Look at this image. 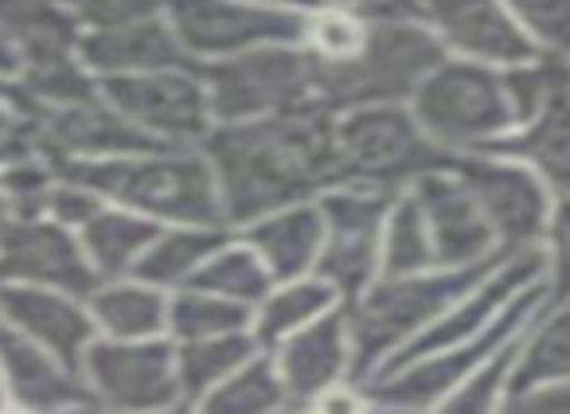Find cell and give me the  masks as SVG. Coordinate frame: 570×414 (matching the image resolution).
I'll use <instances>...</instances> for the list:
<instances>
[{
    "instance_id": "29",
    "label": "cell",
    "mask_w": 570,
    "mask_h": 414,
    "mask_svg": "<svg viewBox=\"0 0 570 414\" xmlns=\"http://www.w3.org/2000/svg\"><path fill=\"white\" fill-rule=\"evenodd\" d=\"M258 341L250 333H223V336H204V341H184L173 348L176 359V383H180V398H199L204 391H212L215 383H223L230 372L258 356Z\"/></svg>"
},
{
    "instance_id": "12",
    "label": "cell",
    "mask_w": 570,
    "mask_h": 414,
    "mask_svg": "<svg viewBox=\"0 0 570 414\" xmlns=\"http://www.w3.org/2000/svg\"><path fill=\"white\" fill-rule=\"evenodd\" d=\"M87 387L106 411L114 414H149L180 398L176 383L173 344L149 336V341H90L82 352Z\"/></svg>"
},
{
    "instance_id": "41",
    "label": "cell",
    "mask_w": 570,
    "mask_h": 414,
    "mask_svg": "<svg viewBox=\"0 0 570 414\" xmlns=\"http://www.w3.org/2000/svg\"><path fill=\"white\" fill-rule=\"evenodd\" d=\"M246 4H269V9H317L321 0H246Z\"/></svg>"
},
{
    "instance_id": "6",
    "label": "cell",
    "mask_w": 570,
    "mask_h": 414,
    "mask_svg": "<svg viewBox=\"0 0 570 414\" xmlns=\"http://www.w3.org/2000/svg\"><path fill=\"white\" fill-rule=\"evenodd\" d=\"M333 149L341 180H360V188L395 191L399 184L419 180L422 172L450 165V152L438 149L411 110L399 102L352 106L333 121Z\"/></svg>"
},
{
    "instance_id": "24",
    "label": "cell",
    "mask_w": 570,
    "mask_h": 414,
    "mask_svg": "<svg viewBox=\"0 0 570 414\" xmlns=\"http://www.w3.org/2000/svg\"><path fill=\"white\" fill-rule=\"evenodd\" d=\"M160 235V224L126 211V207H102L90 224L79 227V247L87 263L102 282H114L129 274V266L141 258V250Z\"/></svg>"
},
{
    "instance_id": "28",
    "label": "cell",
    "mask_w": 570,
    "mask_h": 414,
    "mask_svg": "<svg viewBox=\"0 0 570 414\" xmlns=\"http://www.w3.org/2000/svg\"><path fill=\"white\" fill-rule=\"evenodd\" d=\"M551 383H567V313H562L559 294L539 309L531 336H520L512 375H508L512 395L531 387H551Z\"/></svg>"
},
{
    "instance_id": "46",
    "label": "cell",
    "mask_w": 570,
    "mask_h": 414,
    "mask_svg": "<svg viewBox=\"0 0 570 414\" xmlns=\"http://www.w3.org/2000/svg\"><path fill=\"white\" fill-rule=\"evenodd\" d=\"M0 414H28V411H9V406H4V411H0Z\"/></svg>"
},
{
    "instance_id": "40",
    "label": "cell",
    "mask_w": 570,
    "mask_h": 414,
    "mask_svg": "<svg viewBox=\"0 0 570 414\" xmlns=\"http://www.w3.org/2000/svg\"><path fill=\"white\" fill-rule=\"evenodd\" d=\"M313 403V414H364V391L360 387H341V383H333V387H325L321 395L309 398Z\"/></svg>"
},
{
    "instance_id": "23",
    "label": "cell",
    "mask_w": 570,
    "mask_h": 414,
    "mask_svg": "<svg viewBox=\"0 0 570 414\" xmlns=\"http://www.w3.org/2000/svg\"><path fill=\"white\" fill-rule=\"evenodd\" d=\"M520 134L512 137H492L476 152L484 157H504L520 160L543 184H551L554 196H567V157H570V134H567V98H554L539 118L528 126H515Z\"/></svg>"
},
{
    "instance_id": "17",
    "label": "cell",
    "mask_w": 570,
    "mask_h": 414,
    "mask_svg": "<svg viewBox=\"0 0 570 414\" xmlns=\"http://www.w3.org/2000/svg\"><path fill=\"white\" fill-rule=\"evenodd\" d=\"M0 317L75 375L82 367V352L90 348L98 333L90 313L71 294L43 286H17V282L0 289Z\"/></svg>"
},
{
    "instance_id": "45",
    "label": "cell",
    "mask_w": 570,
    "mask_h": 414,
    "mask_svg": "<svg viewBox=\"0 0 570 414\" xmlns=\"http://www.w3.org/2000/svg\"><path fill=\"white\" fill-rule=\"evenodd\" d=\"M4 406H9V395H4V379H0V411H4Z\"/></svg>"
},
{
    "instance_id": "30",
    "label": "cell",
    "mask_w": 570,
    "mask_h": 414,
    "mask_svg": "<svg viewBox=\"0 0 570 414\" xmlns=\"http://www.w3.org/2000/svg\"><path fill=\"white\" fill-rule=\"evenodd\" d=\"M434 270V247H430L426 219L411 188L391 199L380 231V278H406V274Z\"/></svg>"
},
{
    "instance_id": "27",
    "label": "cell",
    "mask_w": 570,
    "mask_h": 414,
    "mask_svg": "<svg viewBox=\"0 0 570 414\" xmlns=\"http://www.w3.org/2000/svg\"><path fill=\"white\" fill-rule=\"evenodd\" d=\"M328 309H336V294L321 278L282 282V286L269 289V294L254 305L250 336L258 341V348H269V344L285 341V336H294L297 328L325 317Z\"/></svg>"
},
{
    "instance_id": "14",
    "label": "cell",
    "mask_w": 570,
    "mask_h": 414,
    "mask_svg": "<svg viewBox=\"0 0 570 414\" xmlns=\"http://www.w3.org/2000/svg\"><path fill=\"white\" fill-rule=\"evenodd\" d=\"M0 278L43 286L71 297H90L102 278L87 263L79 239L43 216H17L0 235Z\"/></svg>"
},
{
    "instance_id": "48",
    "label": "cell",
    "mask_w": 570,
    "mask_h": 414,
    "mask_svg": "<svg viewBox=\"0 0 570 414\" xmlns=\"http://www.w3.org/2000/svg\"><path fill=\"white\" fill-rule=\"evenodd\" d=\"M383 414H387V411H383Z\"/></svg>"
},
{
    "instance_id": "16",
    "label": "cell",
    "mask_w": 570,
    "mask_h": 414,
    "mask_svg": "<svg viewBox=\"0 0 570 414\" xmlns=\"http://www.w3.org/2000/svg\"><path fill=\"white\" fill-rule=\"evenodd\" d=\"M411 9L414 17H426L438 28L442 43L473 63L512 67L539 56L500 0H411Z\"/></svg>"
},
{
    "instance_id": "36",
    "label": "cell",
    "mask_w": 570,
    "mask_h": 414,
    "mask_svg": "<svg viewBox=\"0 0 570 414\" xmlns=\"http://www.w3.org/2000/svg\"><path fill=\"white\" fill-rule=\"evenodd\" d=\"M500 4L531 43H543L547 56H562L570 24L567 0H500Z\"/></svg>"
},
{
    "instance_id": "9",
    "label": "cell",
    "mask_w": 570,
    "mask_h": 414,
    "mask_svg": "<svg viewBox=\"0 0 570 414\" xmlns=\"http://www.w3.org/2000/svg\"><path fill=\"white\" fill-rule=\"evenodd\" d=\"M160 20L176 36L184 56L227 59L254 48H297L302 43V17L269 4L246 0H165Z\"/></svg>"
},
{
    "instance_id": "15",
    "label": "cell",
    "mask_w": 570,
    "mask_h": 414,
    "mask_svg": "<svg viewBox=\"0 0 570 414\" xmlns=\"http://www.w3.org/2000/svg\"><path fill=\"white\" fill-rule=\"evenodd\" d=\"M411 196L419 199L422 219H426L430 247H434V266L442 270H461L492 258L497 250V235H492L489 219L481 216V207L465 191V184L445 168L422 172L411 184Z\"/></svg>"
},
{
    "instance_id": "33",
    "label": "cell",
    "mask_w": 570,
    "mask_h": 414,
    "mask_svg": "<svg viewBox=\"0 0 570 414\" xmlns=\"http://www.w3.org/2000/svg\"><path fill=\"white\" fill-rule=\"evenodd\" d=\"M250 321H254L250 305L227 302V297H215L188 286L176 297H168V313H165V328L176 336V344L223 336V333H250Z\"/></svg>"
},
{
    "instance_id": "44",
    "label": "cell",
    "mask_w": 570,
    "mask_h": 414,
    "mask_svg": "<svg viewBox=\"0 0 570 414\" xmlns=\"http://www.w3.org/2000/svg\"><path fill=\"white\" fill-rule=\"evenodd\" d=\"M0 95H9V98H17V102H20V95H17V87H4V82H0ZM20 110H24V106H20Z\"/></svg>"
},
{
    "instance_id": "20",
    "label": "cell",
    "mask_w": 570,
    "mask_h": 414,
    "mask_svg": "<svg viewBox=\"0 0 570 414\" xmlns=\"http://www.w3.org/2000/svg\"><path fill=\"white\" fill-rule=\"evenodd\" d=\"M79 24L56 0H0V79H20L43 59L71 56Z\"/></svg>"
},
{
    "instance_id": "31",
    "label": "cell",
    "mask_w": 570,
    "mask_h": 414,
    "mask_svg": "<svg viewBox=\"0 0 570 414\" xmlns=\"http://www.w3.org/2000/svg\"><path fill=\"white\" fill-rule=\"evenodd\" d=\"M188 289H204V294L227 297V302L254 309L274 289V282H269L266 266L258 263V255L246 243H223L199 263V270L188 278Z\"/></svg>"
},
{
    "instance_id": "1",
    "label": "cell",
    "mask_w": 570,
    "mask_h": 414,
    "mask_svg": "<svg viewBox=\"0 0 570 414\" xmlns=\"http://www.w3.org/2000/svg\"><path fill=\"white\" fill-rule=\"evenodd\" d=\"M204 145L227 224H254L277 207L302 204L309 191L341 184L333 118L313 106L235 121L207 134Z\"/></svg>"
},
{
    "instance_id": "32",
    "label": "cell",
    "mask_w": 570,
    "mask_h": 414,
    "mask_svg": "<svg viewBox=\"0 0 570 414\" xmlns=\"http://www.w3.org/2000/svg\"><path fill=\"white\" fill-rule=\"evenodd\" d=\"M285 391L277 383L274 359L254 356L238 372H230L223 383L199 395V406L191 414H274L282 411Z\"/></svg>"
},
{
    "instance_id": "3",
    "label": "cell",
    "mask_w": 570,
    "mask_h": 414,
    "mask_svg": "<svg viewBox=\"0 0 570 414\" xmlns=\"http://www.w3.org/2000/svg\"><path fill=\"white\" fill-rule=\"evenodd\" d=\"M445 59V43L414 20H364V48L348 63H321L309 56L313 110L403 102Z\"/></svg>"
},
{
    "instance_id": "38",
    "label": "cell",
    "mask_w": 570,
    "mask_h": 414,
    "mask_svg": "<svg viewBox=\"0 0 570 414\" xmlns=\"http://www.w3.org/2000/svg\"><path fill=\"white\" fill-rule=\"evenodd\" d=\"M102 207L106 204L90 188H82V184H75V180H63V184H51L48 188V196H43V204H40V216L59 227H67V231H79V227L90 224Z\"/></svg>"
},
{
    "instance_id": "35",
    "label": "cell",
    "mask_w": 570,
    "mask_h": 414,
    "mask_svg": "<svg viewBox=\"0 0 570 414\" xmlns=\"http://www.w3.org/2000/svg\"><path fill=\"white\" fill-rule=\"evenodd\" d=\"M302 43H309L305 56L321 59V63H348L364 48V20L348 9L321 4L313 17L302 20Z\"/></svg>"
},
{
    "instance_id": "43",
    "label": "cell",
    "mask_w": 570,
    "mask_h": 414,
    "mask_svg": "<svg viewBox=\"0 0 570 414\" xmlns=\"http://www.w3.org/2000/svg\"><path fill=\"white\" fill-rule=\"evenodd\" d=\"M149 414H191V406H188V403H180V398H176V403L160 406V411H149Z\"/></svg>"
},
{
    "instance_id": "2",
    "label": "cell",
    "mask_w": 570,
    "mask_h": 414,
    "mask_svg": "<svg viewBox=\"0 0 570 414\" xmlns=\"http://www.w3.org/2000/svg\"><path fill=\"white\" fill-rule=\"evenodd\" d=\"M67 180L95 191L102 204L173 227H223V204L204 157L184 149H153L106 160H59Z\"/></svg>"
},
{
    "instance_id": "19",
    "label": "cell",
    "mask_w": 570,
    "mask_h": 414,
    "mask_svg": "<svg viewBox=\"0 0 570 414\" xmlns=\"http://www.w3.org/2000/svg\"><path fill=\"white\" fill-rule=\"evenodd\" d=\"M0 379L9 403L28 414H56L71 403L95 398L79 375L9 325H0Z\"/></svg>"
},
{
    "instance_id": "5",
    "label": "cell",
    "mask_w": 570,
    "mask_h": 414,
    "mask_svg": "<svg viewBox=\"0 0 570 414\" xmlns=\"http://www.w3.org/2000/svg\"><path fill=\"white\" fill-rule=\"evenodd\" d=\"M554 294H559V286L547 289L543 282H531V286H523L476 336L453 344V348L430 352V356H422V359H411V364L395 367V372L364 375V387L360 391H364V398H372V403L383 406L387 414L430 411V406L442 403L445 391L458 387L481 359H489L497 348H504L508 341H515L520 328L531 325L535 313L543 309Z\"/></svg>"
},
{
    "instance_id": "4",
    "label": "cell",
    "mask_w": 570,
    "mask_h": 414,
    "mask_svg": "<svg viewBox=\"0 0 570 414\" xmlns=\"http://www.w3.org/2000/svg\"><path fill=\"white\" fill-rule=\"evenodd\" d=\"M500 258H484V263L461 266V270H422L406 274V278H375L344 309L352 344V372L364 379L380 359H387L395 348H403L426 325H434L453 302H461Z\"/></svg>"
},
{
    "instance_id": "10",
    "label": "cell",
    "mask_w": 570,
    "mask_h": 414,
    "mask_svg": "<svg viewBox=\"0 0 570 414\" xmlns=\"http://www.w3.org/2000/svg\"><path fill=\"white\" fill-rule=\"evenodd\" d=\"M395 191L383 188H325L321 191V219H325V243L313 263V274L348 297V305L380 278V231Z\"/></svg>"
},
{
    "instance_id": "22",
    "label": "cell",
    "mask_w": 570,
    "mask_h": 414,
    "mask_svg": "<svg viewBox=\"0 0 570 414\" xmlns=\"http://www.w3.org/2000/svg\"><path fill=\"white\" fill-rule=\"evenodd\" d=\"M321 243H325V219H321L317 204L277 207L246 227V247L258 255L269 282H277V286L313 274Z\"/></svg>"
},
{
    "instance_id": "26",
    "label": "cell",
    "mask_w": 570,
    "mask_h": 414,
    "mask_svg": "<svg viewBox=\"0 0 570 414\" xmlns=\"http://www.w3.org/2000/svg\"><path fill=\"white\" fill-rule=\"evenodd\" d=\"M223 243H227L223 227H173V231H160L141 250V258L129 266V274H134V282H145L153 289L188 286V278L199 270V263L215 247H223Z\"/></svg>"
},
{
    "instance_id": "8",
    "label": "cell",
    "mask_w": 570,
    "mask_h": 414,
    "mask_svg": "<svg viewBox=\"0 0 570 414\" xmlns=\"http://www.w3.org/2000/svg\"><path fill=\"white\" fill-rule=\"evenodd\" d=\"M196 79L207 90L212 118L223 126L309 106V56L297 48H254L212 59L196 67Z\"/></svg>"
},
{
    "instance_id": "25",
    "label": "cell",
    "mask_w": 570,
    "mask_h": 414,
    "mask_svg": "<svg viewBox=\"0 0 570 414\" xmlns=\"http://www.w3.org/2000/svg\"><path fill=\"white\" fill-rule=\"evenodd\" d=\"M90 321L110 341H149L165 333L168 297L145 282H106L90 294Z\"/></svg>"
},
{
    "instance_id": "42",
    "label": "cell",
    "mask_w": 570,
    "mask_h": 414,
    "mask_svg": "<svg viewBox=\"0 0 570 414\" xmlns=\"http://www.w3.org/2000/svg\"><path fill=\"white\" fill-rule=\"evenodd\" d=\"M56 414H114V411H106L98 398H82V403H71V406H63V411H56Z\"/></svg>"
},
{
    "instance_id": "39",
    "label": "cell",
    "mask_w": 570,
    "mask_h": 414,
    "mask_svg": "<svg viewBox=\"0 0 570 414\" xmlns=\"http://www.w3.org/2000/svg\"><path fill=\"white\" fill-rule=\"evenodd\" d=\"M36 152V134H28V114L17 98L0 95V165Z\"/></svg>"
},
{
    "instance_id": "34",
    "label": "cell",
    "mask_w": 570,
    "mask_h": 414,
    "mask_svg": "<svg viewBox=\"0 0 570 414\" xmlns=\"http://www.w3.org/2000/svg\"><path fill=\"white\" fill-rule=\"evenodd\" d=\"M515 348H520V336L508 341L504 348H497L489 359H481L458 387L445 391L450 398L434 403L430 414H497L500 395H504L508 375H512V364H515Z\"/></svg>"
},
{
    "instance_id": "7",
    "label": "cell",
    "mask_w": 570,
    "mask_h": 414,
    "mask_svg": "<svg viewBox=\"0 0 570 414\" xmlns=\"http://www.w3.org/2000/svg\"><path fill=\"white\" fill-rule=\"evenodd\" d=\"M414 121L438 149H481L512 129L500 71L473 59H442L414 87Z\"/></svg>"
},
{
    "instance_id": "18",
    "label": "cell",
    "mask_w": 570,
    "mask_h": 414,
    "mask_svg": "<svg viewBox=\"0 0 570 414\" xmlns=\"http://www.w3.org/2000/svg\"><path fill=\"white\" fill-rule=\"evenodd\" d=\"M274 372L285 398H297V403H309L313 395L341 383L344 372H352V344L344 309H328L313 325L277 341Z\"/></svg>"
},
{
    "instance_id": "21",
    "label": "cell",
    "mask_w": 570,
    "mask_h": 414,
    "mask_svg": "<svg viewBox=\"0 0 570 414\" xmlns=\"http://www.w3.org/2000/svg\"><path fill=\"white\" fill-rule=\"evenodd\" d=\"M79 63L87 71L102 75H149V71H176L188 63V56L180 51L176 36L168 32V24L160 17L137 20V24L106 28V32H87L75 43Z\"/></svg>"
},
{
    "instance_id": "47",
    "label": "cell",
    "mask_w": 570,
    "mask_h": 414,
    "mask_svg": "<svg viewBox=\"0 0 570 414\" xmlns=\"http://www.w3.org/2000/svg\"><path fill=\"white\" fill-rule=\"evenodd\" d=\"M274 414H302V411H274Z\"/></svg>"
},
{
    "instance_id": "11",
    "label": "cell",
    "mask_w": 570,
    "mask_h": 414,
    "mask_svg": "<svg viewBox=\"0 0 570 414\" xmlns=\"http://www.w3.org/2000/svg\"><path fill=\"white\" fill-rule=\"evenodd\" d=\"M98 95L137 134L165 145V149L204 141L212 134L207 90L188 67L149 71V75H110V79H98Z\"/></svg>"
},
{
    "instance_id": "37",
    "label": "cell",
    "mask_w": 570,
    "mask_h": 414,
    "mask_svg": "<svg viewBox=\"0 0 570 414\" xmlns=\"http://www.w3.org/2000/svg\"><path fill=\"white\" fill-rule=\"evenodd\" d=\"M165 0H63V9L71 12L75 24L87 32H106V28L137 24V20L160 17Z\"/></svg>"
},
{
    "instance_id": "13",
    "label": "cell",
    "mask_w": 570,
    "mask_h": 414,
    "mask_svg": "<svg viewBox=\"0 0 570 414\" xmlns=\"http://www.w3.org/2000/svg\"><path fill=\"white\" fill-rule=\"evenodd\" d=\"M450 172L465 184L481 216L489 219L497 243H508V250L543 247L547 227H551V196L547 184L520 160L504 157H473V160H450Z\"/></svg>"
}]
</instances>
